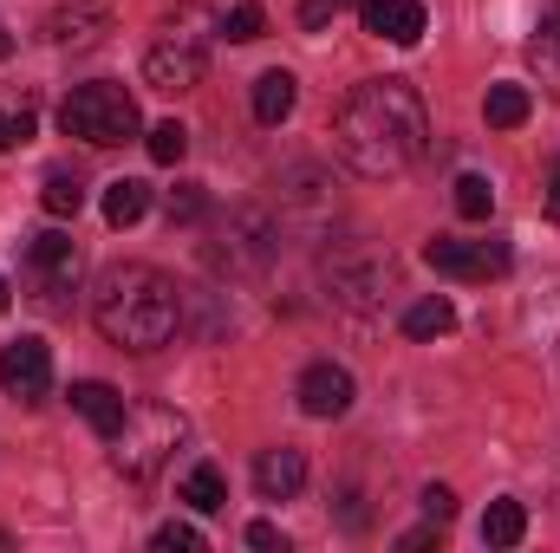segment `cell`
Listing matches in <instances>:
<instances>
[{
	"label": "cell",
	"mask_w": 560,
	"mask_h": 553,
	"mask_svg": "<svg viewBox=\"0 0 560 553\" xmlns=\"http://www.w3.org/2000/svg\"><path fill=\"white\" fill-rule=\"evenodd\" d=\"M430 143V118H423V98L411 79H365L346 92L339 118H332V150L352 176L365 183H385V176H405Z\"/></svg>",
	"instance_id": "cell-1"
},
{
	"label": "cell",
	"mask_w": 560,
	"mask_h": 553,
	"mask_svg": "<svg viewBox=\"0 0 560 553\" xmlns=\"http://www.w3.org/2000/svg\"><path fill=\"white\" fill-rule=\"evenodd\" d=\"M92 319L118 352H156L183 332V286L150 261L105 268L92 286Z\"/></svg>",
	"instance_id": "cell-2"
},
{
	"label": "cell",
	"mask_w": 560,
	"mask_h": 553,
	"mask_svg": "<svg viewBox=\"0 0 560 553\" xmlns=\"http://www.w3.org/2000/svg\"><path fill=\"white\" fill-rule=\"evenodd\" d=\"M59 131L66 138H85L98 150L138 138V98L125 85H79L66 105H59Z\"/></svg>",
	"instance_id": "cell-3"
},
{
	"label": "cell",
	"mask_w": 560,
	"mask_h": 553,
	"mask_svg": "<svg viewBox=\"0 0 560 553\" xmlns=\"http://www.w3.org/2000/svg\"><path fill=\"white\" fill-rule=\"evenodd\" d=\"M183 416L163 411V404H138V411L125 416V430L112 436V462H118V475H131V482H150L170 456H176V443H183Z\"/></svg>",
	"instance_id": "cell-4"
},
{
	"label": "cell",
	"mask_w": 560,
	"mask_h": 553,
	"mask_svg": "<svg viewBox=\"0 0 560 553\" xmlns=\"http://www.w3.org/2000/svg\"><path fill=\"white\" fill-rule=\"evenodd\" d=\"M72 280H79V242H72V235L46 228V235L26 242V286H33V299H39L46 313H66V306H72V299H66Z\"/></svg>",
	"instance_id": "cell-5"
},
{
	"label": "cell",
	"mask_w": 560,
	"mask_h": 553,
	"mask_svg": "<svg viewBox=\"0 0 560 553\" xmlns=\"http://www.w3.org/2000/svg\"><path fill=\"white\" fill-rule=\"evenodd\" d=\"M332 215H339V196H332V176H326L319 163H293V169H280V228H306V235H319Z\"/></svg>",
	"instance_id": "cell-6"
},
{
	"label": "cell",
	"mask_w": 560,
	"mask_h": 553,
	"mask_svg": "<svg viewBox=\"0 0 560 553\" xmlns=\"http://www.w3.org/2000/svg\"><path fill=\"white\" fill-rule=\"evenodd\" d=\"M275 255H280V215H268V209H235L229 228H222L215 261H222L229 274H261Z\"/></svg>",
	"instance_id": "cell-7"
},
{
	"label": "cell",
	"mask_w": 560,
	"mask_h": 553,
	"mask_svg": "<svg viewBox=\"0 0 560 553\" xmlns=\"http://www.w3.org/2000/svg\"><path fill=\"white\" fill-rule=\"evenodd\" d=\"M392 280H398V268H392V255H378V248H346V255L326 261V286H332L346 306H378Z\"/></svg>",
	"instance_id": "cell-8"
},
{
	"label": "cell",
	"mask_w": 560,
	"mask_h": 553,
	"mask_svg": "<svg viewBox=\"0 0 560 553\" xmlns=\"http://www.w3.org/2000/svg\"><path fill=\"white\" fill-rule=\"evenodd\" d=\"M143 79H150V92H196L202 85V39L196 33H163L156 46H150V59H143Z\"/></svg>",
	"instance_id": "cell-9"
},
{
	"label": "cell",
	"mask_w": 560,
	"mask_h": 553,
	"mask_svg": "<svg viewBox=\"0 0 560 553\" xmlns=\"http://www.w3.org/2000/svg\"><path fill=\"white\" fill-rule=\"evenodd\" d=\"M423 261L450 280H495V274H509L515 255H509V242H450V235H436L423 248Z\"/></svg>",
	"instance_id": "cell-10"
},
{
	"label": "cell",
	"mask_w": 560,
	"mask_h": 553,
	"mask_svg": "<svg viewBox=\"0 0 560 553\" xmlns=\"http://www.w3.org/2000/svg\"><path fill=\"white\" fill-rule=\"evenodd\" d=\"M46 46H59V52H85V46H98L105 33H112V7L105 0H66V7H52L46 13Z\"/></svg>",
	"instance_id": "cell-11"
},
{
	"label": "cell",
	"mask_w": 560,
	"mask_h": 553,
	"mask_svg": "<svg viewBox=\"0 0 560 553\" xmlns=\"http://www.w3.org/2000/svg\"><path fill=\"white\" fill-rule=\"evenodd\" d=\"M46 385H52V352H46V339H13V345L0 352V391L20 398V404H39Z\"/></svg>",
	"instance_id": "cell-12"
},
{
	"label": "cell",
	"mask_w": 560,
	"mask_h": 553,
	"mask_svg": "<svg viewBox=\"0 0 560 553\" xmlns=\"http://www.w3.org/2000/svg\"><path fill=\"white\" fill-rule=\"evenodd\" d=\"M293 398H300V411L306 416H346L352 411V372L319 358V365L300 372V391H293Z\"/></svg>",
	"instance_id": "cell-13"
},
{
	"label": "cell",
	"mask_w": 560,
	"mask_h": 553,
	"mask_svg": "<svg viewBox=\"0 0 560 553\" xmlns=\"http://www.w3.org/2000/svg\"><path fill=\"white\" fill-rule=\"evenodd\" d=\"M359 20H365V33H378L392 46H418L423 26H430L423 0H359Z\"/></svg>",
	"instance_id": "cell-14"
},
{
	"label": "cell",
	"mask_w": 560,
	"mask_h": 553,
	"mask_svg": "<svg viewBox=\"0 0 560 553\" xmlns=\"http://www.w3.org/2000/svg\"><path fill=\"white\" fill-rule=\"evenodd\" d=\"M300 482H306V456H300L293 443H280V449H261V456H255V489H261L268 502L300 495Z\"/></svg>",
	"instance_id": "cell-15"
},
{
	"label": "cell",
	"mask_w": 560,
	"mask_h": 553,
	"mask_svg": "<svg viewBox=\"0 0 560 553\" xmlns=\"http://www.w3.org/2000/svg\"><path fill=\"white\" fill-rule=\"evenodd\" d=\"M72 411L85 416V423H92V430H98V436H105V443H112V436H118V430H125V398H118V391H112V385H98V378H85V385H72Z\"/></svg>",
	"instance_id": "cell-16"
},
{
	"label": "cell",
	"mask_w": 560,
	"mask_h": 553,
	"mask_svg": "<svg viewBox=\"0 0 560 553\" xmlns=\"http://www.w3.org/2000/svg\"><path fill=\"white\" fill-rule=\"evenodd\" d=\"M176 502H189L196 515H215V508H229V475H222L215 462H196V469L183 475V489H176Z\"/></svg>",
	"instance_id": "cell-17"
},
{
	"label": "cell",
	"mask_w": 560,
	"mask_h": 553,
	"mask_svg": "<svg viewBox=\"0 0 560 553\" xmlns=\"http://www.w3.org/2000/svg\"><path fill=\"white\" fill-rule=\"evenodd\" d=\"M293 98H300L293 72H261V79H255V118H261V125H287Z\"/></svg>",
	"instance_id": "cell-18"
},
{
	"label": "cell",
	"mask_w": 560,
	"mask_h": 553,
	"mask_svg": "<svg viewBox=\"0 0 560 553\" xmlns=\"http://www.w3.org/2000/svg\"><path fill=\"white\" fill-rule=\"evenodd\" d=\"M528 111H535L528 85H489V98H482V118H489L495 131H515V125H528Z\"/></svg>",
	"instance_id": "cell-19"
},
{
	"label": "cell",
	"mask_w": 560,
	"mask_h": 553,
	"mask_svg": "<svg viewBox=\"0 0 560 553\" xmlns=\"http://www.w3.org/2000/svg\"><path fill=\"white\" fill-rule=\"evenodd\" d=\"M528 52H535V66H541V79L560 92V0L541 7V26H535V39H528Z\"/></svg>",
	"instance_id": "cell-20"
},
{
	"label": "cell",
	"mask_w": 560,
	"mask_h": 553,
	"mask_svg": "<svg viewBox=\"0 0 560 553\" xmlns=\"http://www.w3.org/2000/svg\"><path fill=\"white\" fill-rule=\"evenodd\" d=\"M143 209H150V189H143L138 176H118V183L105 189V222H112V228H131V222H143Z\"/></svg>",
	"instance_id": "cell-21"
},
{
	"label": "cell",
	"mask_w": 560,
	"mask_h": 553,
	"mask_svg": "<svg viewBox=\"0 0 560 553\" xmlns=\"http://www.w3.org/2000/svg\"><path fill=\"white\" fill-rule=\"evenodd\" d=\"M39 209H46L52 222L79 215V209H85V183H79L72 169H52V176H46V189H39Z\"/></svg>",
	"instance_id": "cell-22"
},
{
	"label": "cell",
	"mask_w": 560,
	"mask_h": 553,
	"mask_svg": "<svg viewBox=\"0 0 560 553\" xmlns=\"http://www.w3.org/2000/svg\"><path fill=\"white\" fill-rule=\"evenodd\" d=\"M528 534V508L522 502H489V515H482V541L489 548H515Z\"/></svg>",
	"instance_id": "cell-23"
},
{
	"label": "cell",
	"mask_w": 560,
	"mask_h": 553,
	"mask_svg": "<svg viewBox=\"0 0 560 553\" xmlns=\"http://www.w3.org/2000/svg\"><path fill=\"white\" fill-rule=\"evenodd\" d=\"M450 326H456V306H450L443 293H430V299H418V306L405 313V332H411V339H443Z\"/></svg>",
	"instance_id": "cell-24"
},
{
	"label": "cell",
	"mask_w": 560,
	"mask_h": 553,
	"mask_svg": "<svg viewBox=\"0 0 560 553\" xmlns=\"http://www.w3.org/2000/svg\"><path fill=\"white\" fill-rule=\"evenodd\" d=\"M456 215L463 222H489L495 215V183L489 176H456Z\"/></svg>",
	"instance_id": "cell-25"
},
{
	"label": "cell",
	"mask_w": 560,
	"mask_h": 553,
	"mask_svg": "<svg viewBox=\"0 0 560 553\" xmlns=\"http://www.w3.org/2000/svg\"><path fill=\"white\" fill-rule=\"evenodd\" d=\"M261 26H268V13H261L255 0H242V7H229V13H222V39H235V46L261 39Z\"/></svg>",
	"instance_id": "cell-26"
},
{
	"label": "cell",
	"mask_w": 560,
	"mask_h": 553,
	"mask_svg": "<svg viewBox=\"0 0 560 553\" xmlns=\"http://www.w3.org/2000/svg\"><path fill=\"white\" fill-rule=\"evenodd\" d=\"M143 150H150V163H183V150H189V131H183L176 118H170V125H150Z\"/></svg>",
	"instance_id": "cell-27"
},
{
	"label": "cell",
	"mask_w": 560,
	"mask_h": 553,
	"mask_svg": "<svg viewBox=\"0 0 560 553\" xmlns=\"http://www.w3.org/2000/svg\"><path fill=\"white\" fill-rule=\"evenodd\" d=\"M163 209H170V228H176V222H196V215L209 209V196H202V183H176Z\"/></svg>",
	"instance_id": "cell-28"
},
{
	"label": "cell",
	"mask_w": 560,
	"mask_h": 553,
	"mask_svg": "<svg viewBox=\"0 0 560 553\" xmlns=\"http://www.w3.org/2000/svg\"><path fill=\"white\" fill-rule=\"evenodd\" d=\"M156 548L163 553H196L202 548V528H189V521H163V528H156Z\"/></svg>",
	"instance_id": "cell-29"
},
{
	"label": "cell",
	"mask_w": 560,
	"mask_h": 553,
	"mask_svg": "<svg viewBox=\"0 0 560 553\" xmlns=\"http://www.w3.org/2000/svg\"><path fill=\"white\" fill-rule=\"evenodd\" d=\"M33 143V111H0V150H26Z\"/></svg>",
	"instance_id": "cell-30"
},
{
	"label": "cell",
	"mask_w": 560,
	"mask_h": 553,
	"mask_svg": "<svg viewBox=\"0 0 560 553\" xmlns=\"http://www.w3.org/2000/svg\"><path fill=\"white\" fill-rule=\"evenodd\" d=\"M423 515H430V521H450V515H456V495L430 482V489H423Z\"/></svg>",
	"instance_id": "cell-31"
},
{
	"label": "cell",
	"mask_w": 560,
	"mask_h": 553,
	"mask_svg": "<svg viewBox=\"0 0 560 553\" xmlns=\"http://www.w3.org/2000/svg\"><path fill=\"white\" fill-rule=\"evenodd\" d=\"M248 548H261V553H287V534H280L275 521H255V528H248Z\"/></svg>",
	"instance_id": "cell-32"
},
{
	"label": "cell",
	"mask_w": 560,
	"mask_h": 553,
	"mask_svg": "<svg viewBox=\"0 0 560 553\" xmlns=\"http://www.w3.org/2000/svg\"><path fill=\"white\" fill-rule=\"evenodd\" d=\"M436 528H443V521H430V528H411V534H405V541H398V548H405V553L430 548V541H436Z\"/></svg>",
	"instance_id": "cell-33"
},
{
	"label": "cell",
	"mask_w": 560,
	"mask_h": 553,
	"mask_svg": "<svg viewBox=\"0 0 560 553\" xmlns=\"http://www.w3.org/2000/svg\"><path fill=\"white\" fill-rule=\"evenodd\" d=\"M548 215L560 222V156H555V176H548Z\"/></svg>",
	"instance_id": "cell-34"
},
{
	"label": "cell",
	"mask_w": 560,
	"mask_h": 553,
	"mask_svg": "<svg viewBox=\"0 0 560 553\" xmlns=\"http://www.w3.org/2000/svg\"><path fill=\"white\" fill-rule=\"evenodd\" d=\"M0 59H13V39H7V26H0Z\"/></svg>",
	"instance_id": "cell-35"
},
{
	"label": "cell",
	"mask_w": 560,
	"mask_h": 553,
	"mask_svg": "<svg viewBox=\"0 0 560 553\" xmlns=\"http://www.w3.org/2000/svg\"><path fill=\"white\" fill-rule=\"evenodd\" d=\"M0 313H7V280H0Z\"/></svg>",
	"instance_id": "cell-36"
}]
</instances>
